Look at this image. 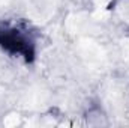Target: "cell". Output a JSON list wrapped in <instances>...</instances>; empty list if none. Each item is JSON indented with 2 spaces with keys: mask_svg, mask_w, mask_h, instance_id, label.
Wrapping results in <instances>:
<instances>
[{
  "mask_svg": "<svg viewBox=\"0 0 129 128\" xmlns=\"http://www.w3.org/2000/svg\"><path fill=\"white\" fill-rule=\"evenodd\" d=\"M3 124H5V127H9V128L17 127V125L20 124V118H18V115H9V116L5 118Z\"/></svg>",
  "mask_w": 129,
  "mask_h": 128,
  "instance_id": "cell-1",
  "label": "cell"
}]
</instances>
